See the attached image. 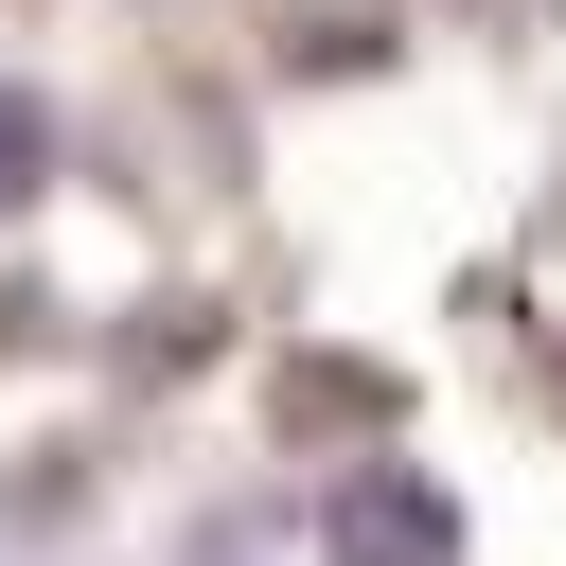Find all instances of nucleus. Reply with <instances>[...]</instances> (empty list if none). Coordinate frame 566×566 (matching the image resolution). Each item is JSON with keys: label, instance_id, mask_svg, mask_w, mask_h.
I'll use <instances>...</instances> for the list:
<instances>
[{"label": "nucleus", "instance_id": "obj_1", "mask_svg": "<svg viewBox=\"0 0 566 566\" xmlns=\"http://www.w3.org/2000/svg\"><path fill=\"white\" fill-rule=\"evenodd\" d=\"M318 548H336V566H442V548H460V495H442V478H354V495L318 513Z\"/></svg>", "mask_w": 566, "mask_h": 566}, {"label": "nucleus", "instance_id": "obj_2", "mask_svg": "<svg viewBox=\"0 0 566 566\" xmlns=\"http://www.w3.org/2000/svg\"><path fill=\"white\" fill-rule=\"evenodd\" d=\"M35 177H53V106H35V88H0V195H35Z\"/></svg>", "mask_w": 566, "mask_h": 566}]
</instances>
